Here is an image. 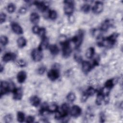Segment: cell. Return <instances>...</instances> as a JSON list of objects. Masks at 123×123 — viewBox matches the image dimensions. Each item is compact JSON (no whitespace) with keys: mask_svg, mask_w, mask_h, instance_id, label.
<instances>
[{"mask_svg":"<svg viewBox=\"0 0 123 123\" xmlns=\"http://www.w3.org/2000/svg\"><path fill=\"white\" fill-rule=\"evenodd\" d=\"M27 12V9L25 7L23 6L20 7V8L18 10V12L21 14H24Z\"/></svg>","mask_w":123,"mask_h":123,"instance_id":"obj_40","label":"cell"},{"mask_svg":"<svg viewBox=\"0 0 123 123\" xmlns=\"http://www.w3.org/2000/svg\"><path fill=\"white\" fill-rule=\"evenodd\" d=\"M29 101L31 104L36 107L38 106L41 102L40 98L37 96H31L29 99Z\"/></svg>","mask_w":123,"mask_h":123,"instance_id":"obj_19","label":"cell"},{"mask_svg":"<svg viewBox=\"0 0 123 123\" xmlns=\"http://www.w3.org/2000/svg\"><path fill=\"white\" fill-rule=\"evenodd\" d=\"M13 118L12 115L11 114H7L4 117V121L5 123H10L12 121Z\"/></svg>","mask_w":123,"mask_h":123,"instance_id":"obj_33","label":"cell"},{"mask_svg":"<svg viewBox=\"0 0 123 123\" xmlns=\"http://www.w3.org/2000/svg\"><path fill=\"white\" fill-rule=\"evenodd\" d=\"M117 81V80L116 78H112L109 79L107 81H106V82L105 83L104 87L110 90L113 87L114 85L116 83Z\"/></svg>","mask_w":123,"mask_h":123,"instance_id":"obj_18","label":"cell"},{"mask_svg":"<svg viewBox=\"0 0 123 123\" xmlns=\"http://www.w3.org/2000/svg\"><path fill=\"white\" fill-rule=\"evenodd\" d=\"M90 9H91L90 5L88 3L84 4L81 7V11L83 12L84 13L88 12L90 11Z\"/></svg>","mask_w":123,"mask_h":123,"instance_id":"obj_30","label":"cell"},{"mask_svg":"<svg viewBox=\"0 0 123 123\" xmlns=\"http://www.w3.org/2000/svg\"><path fill=\"white\" fill-rule=\"evenodd\" d=\"M76 98V96L74 92H69L66 96V99L70 102H74Z\"/></svg>","mask_w":123,"mask_h":123,"instance_id":"obj_29","label":"cell"},{"mask_svg":"<svg viewBox=\"0 0 123 123\" xmlns=\"http://www.w3.org/2000/svg\"><path fill=\"white\" fill-rule=\"evenodd\" d=\"M16 64L17 66L20 67H23L26 65V62L24 60L20 59L16 61Z\"/></svg>","mask_w":123,"mask_h":123,"instance_id":"obj_32","label":"cell"},{"mask_svg":"<svg viewBox=\"0 0 123 123\" xmlns=\"http://www.w3.org/2000/svg\"><path fill=\"white\" fill-rule=\"evenodd\" d=\"M59 107L56 104H51L48 106V111L49 113L56 112L58 111Z\"/></svg>","mask_w":123,"mask_h":123,"instance_id":"obj_25","label":"cell"},{"mask_svg":"<svg viewBox=\"0 0 123 123\" xmlns=\"http://www.w3.org/2000/svg\"><path fill=\"white\" fill-rule=\"evenodd\" d=\"M69 22L71 23H73L74 22V16H73V15H70L69 16Z\"/></svg>","mask_w":123,"mask_h":123,"instance_id":"obj_42","label":"cell"},{"mask_svg":"<svg viewBox=\"0 0 123 123\" xmlns=\"http://www.w3.org/2000/svg\"><path fill=\"white\" fill-rule=\"evenodd\" d=\"M104 8L103 2L100 1H97L92 8V12L95 14H98L102 12Z\"/></svg>","mask_w":123,"mask_h":123,"instance_id":"obj_9","label":"cell"},{"mask_svg":"<svg viewBox=\"0 0 123 123\" xmlns=\"http://www.w3.org/2000/svg\"><path fill=\"white\" fill-rule=\"evenodd\" d=\"M35 120V117L33 116L29 115L26 118H25V122L27 123H32L34 122Z\"/></svg>","mask_w":123,"mask_h":123,"instance_id":"obj_38","label":"cell"},{"mask_svg":"<svg viewBox=\"0 0 123 123\" xmlns=\"http://www.w3.org/2000/svg\"><path fill=\"white\" fill-rule=\"evenodd\" d=\"M104 98H105V95L101 92H99L98 94H97V98H96V104L98 105H101L102 103V102L104 101Z\"/></svg>","mask_w":123,"mask_h":123,"instance_id":"obj_21","label":"cell"},{"mask_svg":"<svg viewBox=\"0 0 123 123\" xmlns=\"http://www.w3.org/2000/svg\"><path fill=\"white\" fill-rule=\"evenodd\" d=\"M31 55L33 60L36 62L40 61L43 56L42 51L40 50L38 48L33 49Z\"/></svg>","mask_w":123,"mask_h":123,"instance_id":"obj_6","label":"cell"},{"mask_svg":"<svg viewBox=\"0 0 123 123\" xmlns=\"http://www.w3.org/2000/svg\"><path fill=\"white\" fill-rule=\"evenodd\" d=\"M16 58V55L12 52H6L2 56V59L4 62H7L11 61H13Z\"/></svg>","mask_w":123,"mask_h":123,"instance_id":"obj_15","label":"cell"},{"mask_svg":"<svg viewBox=\"0 0 123 123\" xmlns=\"http://www.w3.org/2000/svg\"><path fill=\"white\" fill-rule=\"evenodd\" d=\"M57 12L54 10H49V12L48 18L51 20H55L57 18Z\"/></svg>","mask_w":123,"mask_h":123,"instance_id":"obj_27","label":"cell"},{"mask_svg":"<svg viewBox=\"0 0 123 123\" xmlns=\"http://www.w3.org/2000/svg\"><path fill=\"white\" fill-rule=\"evenodd\" d=\"M6 14L4 12H0V24H2L6 21Z\"/></svg>","mask_w":123,"mask_h":123,"instance_id":"obj_37","label":"cell"},{"mask_svg":"<svg viewBox=\"0 0 123 123\" xmlns=\"http://www.w3.org/2000/svg\"><path fill=\"white\" fill-rule=\"evenodd\" d=\"M46 29L43 28V27H41L40 28V30H39V31L38 33V35L41 37V38H42L43 37H44L45 36H46Z\"/></svg>","mask_w":123,"mask_h":123,"instance_id":"obj_34","label":"cell"},{"mask_svg":"<svg viewBox=\"0 0 123 123\" xmlns=\"http://www.w3.org/2000/svg\"><path fill=\"white\" fill-rule=\"evenodd\" d=\"M33 4L35 5L38 10L41 11L42 12L49 9L48 4L43 1H35L33 2Z\"/></svg>","mask_w":123,"mask_h":123,"instance_id":"obj_13","label":"cell"},{"mask_svg":"<svg viewBox=\"0 0 123 123\" xmlns=\"http://www.w3.org/2000/svg\"><path fill=\"white\" fill-rule=\"evenodd\" d=\"M16 78L18 83H24L25 81L27 78L26 73L24 71H21L19 72L17 74Z\"/></svg>","mask_w":123,"mask_h":123,"instance_id":"obj_16","label":"cell"},{"mask_svg":"<svg viewBox=\"0 0 123 123\" xmlns=\"http://www.w3.org/2000/svg\"><path fill=\"white\" fill-rule=\"evenodd\" d=\"M60 67L58 64L53 65V68L47 73L48 77L50 80L52 81L58 79L60 77Z\"/></svg>","mask_w":123,"mask_h":123,"instance_id":"obj_2","label":"cell"},{"mask_svg":"<svg viewBox=\"0 0 123 123\" xmlns=\"http://www.w3.org/2000/svg\"><path fill=\"white\" fill-rule=\"evenodd\" d=\"M3 69H4V67H3L2 65H0V72L1 73V72L3 71Z\"/></svg>","mask_w":123,"mask_h":123,"instance_id":"obj_43","label":"cell"},{"mask_svg":"<svg viewBox=\"0 0 123 123\" xmlns=\"http://www.w3.org/2000/svg\"><path fill=\"white\" fill-rule=\"evenodd\" d=\"M0 42L3 46H6L8 43V38L5 36H1L0 37Z\"/></svg>","mask_w":123,"mask_h":123,"instance_id":"obj_31","label":"cell"},{"mask_svg":"<svg viewBox=\"0 0 123 123\" xmlns=\"http://www.w3.org/2000/svg\"><path fill=\"white\" fill-rule=\"evenodd\" d=\"M15 87L13 84L9 83L7 81H1L0 86V97L8 93L10 91H12Z\"/></svg>","mask_w":123,"mask_h":123,"instance_id":"obj_1","label":"cell"},{"mask_svg":"<svg viewBox=\"0 0 123 123\" xmlns=\"http://www.w3.org/2000/svg\"><path fill=\"white\" fill-rule=\"evenodd\" d=\"M96 92V90L94 87H93L92 86L89 87L86 89V90L85 91L83 94L81 98V101L82 102H86L89 97L93 96Z\"/></svg>","mask_w":123,"mask_h":123,"instance_id":"obj_7","label":"cell"},{"mask_svg":"<svg viewBox=\"0 0 123 123\" xmlns=\"http://www.w3.org/2000/svg\"><path fill=\"white\" fill-rule=\"evenodd\" d=\"M12 92L13 94V98L14 100H19L22 99L23 95V91L22 88L15 87Z\"/></svg>","mask_w":123,"mask_h":123,"instance_id":"obj_10","label":"cell"},{"mask_svg":"<svg viewBox=\"0 0 123 123\" xmlns=\"http://www.w3.org/2000/svg\"><path fill=\"white\" fill-rule=\"evenodd\" d=\"M111 23L110 20H105L101 25L100 30L102 31H106L111 26Z\"/></svg>","mask_w":123,"mask_h":123,"instance_id":"obj_20","label":"cell"},{"mask_svg":"<svg viewBox=\"0 0 123 123\" xmlns=\"http://www.w3.org/2000/svg\"><path fill=\"white\" fill-rule=\"evenodd\" d=\"M26 39L23 37H19L17 40V44L19 48H22L24 47L26 45Z\"/></svg>","mask_w":123,"mask_h":123,"instance_id":"obj_23","label":"cell"},{"mask_svg":"<svg viewBox=\"0 0 123 123\" xmlns=\"http://www.w3.org/2000/svg\"><path fill=\"white\" fill-rule=\"evenodd\" d=\"M39 19H40V16L37 12H33L30 14V20L32 24L35 25H37L39 21Z\"/></svg>","mask_w":123,"mask_h":123,"instance_id":"obj_17","label":"cell"},{"mask_svg":"<svg viewBox=\"0 0 123 123\" xmlns=\"http://www.w3.org/2000/svg\"><path fill=\"white\" fill-rule=\"evenodd\" d=\"M46 67L44 65H42L38 68L37 73L38 74L41 75V74H43L46 72Z\"/></svg>","mask_w":123,"mask_h":123,"instance_id":"obj_35","label":"cell"},{"mask_svg":"<svg viewBox=\"0 0 123 123\" xmlns=\"http://www.w3.org/2000/svg\"><path fill=\"white\" fill-rule=\"evenodd\" d=\"M11 26L12 30L14 33L17 35H21L23 33L22 27L17 23L14 22H12L11 24Z\"/></svg>","mask_w":123,"mask_h":123,"instance_id":"obj_12","label":"cell"},{"mask_svg":"<svg viewBox=\"0 0 123 123\" xmlns=\"http://www.w3.org/2000/svg\"><path fill=\"white\" fill-rule=\"evenodd\" d=\"M17 120L20 123H23L25 120V115L22 111H18L17 113Z\"/></svg>","mask_w":123,"mask_h":123,"instance_id":"obj_26","label":"cell"},{"mask_svg":"<svg viewBox=\"0 0 123 123\" xmlns=\"http://www.w3.org/2000/svg\"><path fill=\"white\" fill-rule=\"evenodd\" d=\"M74 59L76 62H79V63H81L83 61L82 56L79 54L75 53L74 55Z\"/></svg>","mask_w":123,"mask_h":123,"instance_id":"obj_36","label":"cell"},{"mask_svg":"<svg viewBox=\"0 0 123 123\" xmlns=\"http://www.w3.org/2000/svg\"><path fill=\"white\" fill-rule=\"evenodd\" d=\"M40 27H39L38 26H37V25H35L32 28V30L33 33L35 34H38L39 30H40Z\"/></svg>","mask_w":123,"mask_h":123,"instance_id":"obj_39","label":"cell"},{"mask_svg":"<svg viewBox=\"0 0 123 123\" xmlns=\"http://www.w3.org/2000/svg\"><path fill=\"white\" fill-rule=\"evenodd\" d=\"M95 53V49L93 47H90L87 49L86 52V57L88 59H91L93 57Z\"/></svg>","mask_w":123,"mask_h":123,"instance_id":"obj_24","label":"cell"},{"mask_svg":"<svg viewBox=\"0 0 123 123\" xmlns=\"http://www.w3.org/2000/svg\"><path fill=\"white\" fill-rule=\"evenodd\" d=\"M100 116H99V120H100V122H104L105 120V115L103 113H101L100 114Z\"/></svg>","mask_w":123,"mask_h":123,"instance_id":"obj_41","label":"cell"},{"mask_svg":"<svg viewBox=\"0 0 123 123\" xmlns=\"http://www.w3.org/2000/svg\"><path fill=\"white\" fill-rule=\"evenodd\" d=\"M64 13L70 16L72 15L74 8V1L73 0H64Z\"/></svg>","mask_w":123,"mask_h":123,"instance_id":"obj_4","label":"cell"},{"mask_svg":"<svg viewBox=\"0 0 123 123\" xmlns=\"http://www.w3.org/2000/svg\"><path fill=\"white\" fill-rule=\"evenodd\" d=\"M49 46V39L46 37L45 36L44 37L41 38V40L40 43L38 46V48L41 50H43L46 49Z\"/></svg>","mask_w":123,"mask_h":123,"instance_id":"obj_14","label":"cell"},{"mask_svg":"<svg viewBox=\"0 0 123 123\" xmlns=\"http://www.w3.org/2000/svg\"><path fill=\"white\" fill-rule=\"evenodd\" d=\"M49 49L50 53L53 56L57 55L59 52V49L56 44H51L49 45Z\"/></svg>","mask_w":123,"mask_h":123,"instance_id":"obj_22","label":"cell"},{"mask_svg":"<svg viewBox=\"0 0 123 123\" xmlns=\"http://www.w3.org/2000/svg\"><path fill=\"white\" fill-rule=\"evenodd\" d=\"M84 34L83 31L79 30L77 34L72 38L71 40L74 43L76 49L79 48L81 46L83 40Z\"/></svg>","mask_w":123,"mask_h":123,"instance_id":"obj_5","label":"cell"},{"mask_svg":"<svg viewBox=\"0 0 123 123\" xmlns=\"http://www.w3.org/2000/svg\"><path fill=\"white\" fill-rule=\"evenodd\" d=\"M69 113L72 117L77 118L81 114L82 109L79 106L74 105L70 108Z\"/></svg>","mask_w":123,"mask_h":123,"instance_id":"obj_8","label":"cell"},{"mask_svg":"<svg viewBox=\"0 0 123 123\" xmlns=\"http://www.w3.org/2000/svg\"><path fill=\"white\" fill-rule=\"evenodd\" d=\"M82 65V70L84 73H88L94 67L90 62L87 61H83L81 63Z\"/></svg>","mask_w":123,"mask_h":123,"instance_id":"obj_11","label":"cell"},{"mask_svg":"<svg viewBox=\"0 0 123 123\" xmlns=\"http://www.w3.org/2000/svg\"><path fill=\"white\" fill-rule=\"evenodd\" d=\"M62 46V56L64 58L69 57L72 53V47L70 45V41L64 40L61 42Z\"/></svg>","mask_w":123,"mask_h":123,"instance_id":"obj_3","label":"cell"},{"mask_svg":"<svg viewBox=\"0 0 123 123\" xmlns=\"http://www.w3.org/2000/svg\"><path fill=\"white\" fill-rule=\"evenodd\" d=\"M16 9V6L13 3H10L7 6V11L9 13H13Z\"/></svg>","mask_w":123,"mask_h":123,"instance_id":"obj_28","label":"cell"}]
</instances>
